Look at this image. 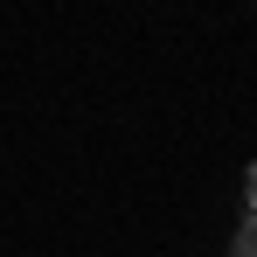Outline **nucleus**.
<instances>
[{
  "mask_svg": "<svg viewBox=\"0 0 257 257\" xmlns=\"http://www.w3.org/2000/svg\"><path fill=\"white\" fill-rule=\"evenodd\" d=\"M250 222H257V215H250Z\"/></svg>",
  "mask_w": 257,
  "mask_h": 257,
  "instance_id": "3",
  "label": "nucleus"
},
{
  "mask_svg": "<svg viewBox=\"0 0 257 257\" xmlns=\"http://www.w3.org/2000/svg\"><path fill=\"white\" fill-rule=\"evenodd\" d=\"M243 195H250V215H257V167L243 174Z\"/></svg>",
  "mask_w": 257,
  "mask_h": 257,
  "instance_id": "2",
  "label": "nucleus"
},
{
  "mask_svg": "<svg viewBox=\"0 0 257 257\" xmlns=\"http://www.w3.org/2000/svg\"><path fill=\"white\" fill-rule=\"evenodd\" d=\"M229 257H257V222H243V229H236V243H229Z\"/></svg>",
  "mask_w": 257,
  "mask_h": 257,
  "instance_id": "1",
  "label": "nucleus"
}]
</instances>
